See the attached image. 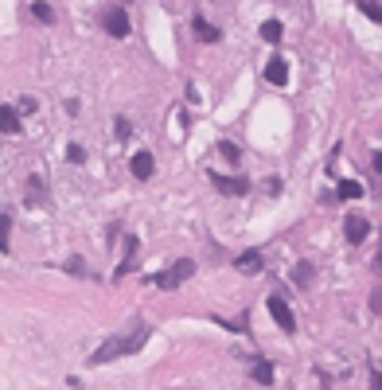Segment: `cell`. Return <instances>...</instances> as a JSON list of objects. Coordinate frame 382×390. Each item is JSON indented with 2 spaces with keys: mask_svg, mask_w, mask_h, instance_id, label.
<instances>
[{
  "mask_svg": "<svg viewBox=\"0 0 382 390\" xmlns=\"http://www.w3.org/2000/svg\"><path fill=\"white\" fill-rule=\"evenodd\" d=\"M148 336H153V324H148V320H133V328H129V332H117V336H109V340L102 343L94 355H90V367H94V363H109V359H121V355L141 352L144 343H148Z\"/></svg>",
  "mask_w": 382,
  "mask_h": 390,
  "instance_id": "1",
  "label": "cell"
},
{
  "mask_svg": "<svg viewBox=\"0 0 382 390\" xmlns=\"http://www.w3.org/2000/svg\"><path fill=\"white\" fill-rule=\"evenodd\" d=\"M191 273H195V262H191V257H179V262H172L168 269L153 273V277H148V285H153V289H179Z\"/></svg>",
  "mask_w": 382,
  "mask_h": 390,
  "instance_id": "2",
  "label": "cell"
},
{
  "mask_svg": "<svg viewBox=\"0 0 382 390\" xmlns=\"http://www.w3.org/2000/svg\"><path fill=\"white\" fill-rule=\"evenodd\" d=\"M102 27H106L109 36L125 39V36H129V12H125V8H117V4H113V8H106V16H102Z\"/></svg>",
  "mask_w": 382,
  "mask_h": 390,
  "instance_id": "3",
  "label": "cell"
},
{
  "mask_svg": "<svg viewBox=\"0 0 382 390\" xmlns=\"http://www.w3.org/2000/svg\"><path fill=\"white\" fill-rule=\"evenodd\" d=\"M269 317L277 320V328H281V332H297V320H293V308H289L285 301H281V292H273V297H269Z\"/></svg>",
  "mask_w": 382,
  "mask_h": 390,
  "instance_id": "4",
  "label": "cell"
},
{
  "mask_svg": "<svg viewBox=\"0 0 382 390\" xmlns=\"http://www.w3.org/2000/svg\"><path fill=\"white\" fill-rule=\"evenodd\" d=\"M211 183H215L223 195H246L250 192V180H246V176H218V172H211Z\"/></svg>",
  "mask_w": 382,
  "mask_h": 390,
  "instance_id": "5",
  "label": "cell"
},
{
  "mask_svg": "<svg viewBox=\"0 0 382 390\" xmlns=\"http://www.w3.org/2000/svg\"><path fill=\"white\" fill-rule=\"evenodd\" d=\"M344 234H347V242H363V238H367L370 234V222L363 219V215H347V222H344Z\"/></svg>",
  "mask_w": 382,
  "mask_h": 390,
  "instance_id": "6",
  "label": "cell"
},
{
  "mask_svg": "<svg viewBox=\"0 0 382 390\" xmlns=\"http://www.w3.org/2000/svg\"><path fill=\"white\" fill-rule=\"evenodd\" d=\"M265 78H269L273 86H285L289 82V62L281 59V55H273V59H269V67H265Z\"/></svg>",
  "mask_w": 382,
  "mask_h": 390,
  "instance_id": "7",
  "label": "cell"
},
{
  "mask_svg": "<svg viewBox=\"0 0 382 390\" xmlns=\"http://www.w3.org/2000/svg\"><path fill=\"white\" fill-rule=\"evenodd\" d=\"M129 168H133V176H137V180H148V176H153V168H156L153 152H137V157L129 160Z\"/></svg>",
  "mask_w": 382,
  "mask_h": 390,
  "instance_id": "8",
  "label": "cell"
},
{
  "mask_svg": "<svg viewBox=\"0 0 382 390\" xmlns=\"http://www.w3.org/2000/svg\"><path fill=\"white\" fill-rule=\"evenodd\" d=\"M24 125H20V110H12V106H0V133H20Z\"/></svg>",
  "mask_w": 382,
  "mask_h": 390,
  "instance_id": "9",
  "label": "cell"
},
{
  "mask_svg": "<svg viewBox=\"0 0 382 390\" xmlns=\"http://www.w3.org/2000/svg\"><path fill=\"white\" fill-rule=\"evenodd\" d=\"M133 269H137V238H125V262H121L117 266V273H113V277H125V273H133Z\"/></svg>",
  "mask_w": 382,
  "mask_h": 390,
  "instance_id": "10",
  "label": "cell"
},
{
  "mask_svg": "<svg viewBox=\"0 0 382 390\" xmlns=\"http://www.w3.org/2000/svg\"><path fill=\"white\" fill-rule=\"evenodd\" d=\"M234 266H238L242 273H262V266H265V262H262V250H246Z\"/></svg>",
  "mask_w": 382,
  "mask_h": 390,
  "instance_id": "11",
  "label": "cell"
},
{
  "mask_svg": "<svg viewBox=\"0 0 382 390\" xmlns=\"http://www.w3.org/2000/svg\"><path fill=\"white\" fill-rule=\"evenodd\" d=\"M191 27H195V36L203 39V43H218V39H223V36H218V27L207 24L203 16H195V20H191Z\"/></svg>",
  "mask_w": 382,
  "mask_h": 390,
  "instance_id": "12",
  "label": "cell"
},
{
  "mask_svg": "<svg viewBox=\"0 0 382 390\" xmlns=\"http://www.w3.org/2000/svg\"><path fill=\"white\" fill-rule=\"evenodd\" d=\"M254 382L273 387V363H269V359H254Z\"/></svg>",
  "mask_w": 382,
  "mask_h": 390,
  "instance_id": "13",
  "label": "cell"
},
{
  "mask_svg": "<svg viewBox=\"0 0 382 390\" xmlns=\"http://www.w3.org/2000/svg\"><path fill=\"white\" fill-rule=\"evenodd\" d=\"M335 195H339V199H359V195H363V183L359 180H339Z\"/></svg>",
  "mask_w": 382,
  "mask_h": 390,
  "instance_id": "14",
  "label": "cell"
},
{
  "mask_svg": "<svg viewBox=\"0 0 382 390\" xmlns=\"http://www.w3.org/2000/svg\"><path fill=\"white\" fill-rule=\"evenodd\" d=\"M281 36H285V32H281V20H265V24H262V39H265V43H281Z\"/></svg>",
  "mask_w": 382,
  "mask_h": 390,
  "instance_id": "15",
  "label": "cell"
},
{
  "mask_svg": "<svg viewBox=\"0 0 382 390\" xmlns=\"http://www.w3.org/2000/svg\"><path fill=\"white\" fill-rule=\"evenodd\" d=\"M32 203H43V180L39 176H32V183H27V207Z\"/></svg>",
  "mask_w": 382,
  "mask_h": 390,
  "instance_id": "16",
  "label": "cell"
},
{
  "mask_svg": "<svg viewBox=\"0 0 382 390\" xmlns=\"http://www.w3.org/2000/svg\"><path fill=\"white\" fill-rule=\"evenodd\" d=\"M359 8H363V16H367V20L382 24V4H374V0H359Z\"/></svg>",
  "mask_w": 382,
  "mask_h": 390,
  "instance_id": "17",
  "label": "cell"
},
{
  "mask_svg": "<svg viewBox=\"0 0 382 390\" xmlns=\"http://www.w3.org/2000/svg\"><path fill=\"white\" fill-rule=\"evenodd\" d=\"M32 12H36V20H43V24H51V20H55L51 4H43V0H36V4H32Z\"/></svg>",
  "mask_w": 382,
  "mask_h": 390,
  "instance_id": "18",
  "label": "cell"
},
{
  "mask_svg": "<svg viewBox=\"0 0 382 390\" xmlns=\"http://www.w3.org/2000/svg\"><path fill=\"white\" fill-rule=\"evenodd\" d=\"M67 160H71V164H86V148L82 145H71V148H67Z\"/></svg>",
  "mask_w": 382,
  "mask_h": 390,
  "instance_id": "19",
  "label": "cell"
},
{
  "mask_svg": "<svg viewBox=\"0 0 382 390\" xmlns=\"http://www.w3.org/2000/svg\"><path fill=\"white\" fill-rule=\"evenodd\" d=\"M8 227H12V222H8V215H0V254L8 250Z\"/></svg>",
  "mask_w": 382,
  "mask_h": 390,
  "instance_id": "20",
  "label": "cell"
},
{
  "mask_svg": "<svg viewBox=\"0 0 382 390\" xmlns=\"http://www.w3.org/2000/svg\"><path fill=\"white\" fill-rule=\"evenodd\" d=\"M218 152H223L227 160H238V145H234V141H223V145H218Z\"/></svg>",
  "mask_w": 382,
  "mask_h": 390,
  "instance_id": "21",
  "label": "cell"
},
{
  "mask_svg": "<svg viewBox=\"0 0 382 390\" xmlns=\"http://www.w3.org/2000/svg\"><path fill=\"white\" fill-rule=\"evenodd\" d=\"M293 277H297V285H304V281L312 277V266H308V262H300V266H297V273H293Z\"/></svg>",
  "mask_w": 382,
  "mask_h": 390,
  "instance_id": "22",
  "label": "cell"
},
{
  "mask_svg": "<svg viewBox=\"0 0 382 390\" xmlns=\"http://www.w3.org/2000/svg\"><path fill=\"white\" fill-rule=\"evenodd\" d=\"M36 110H39L36 98H20V113H36Z\"/></svg>",
  "mask_w": 382,
  "mask_h": 390,
  "instance_id": "23",
  "label": "cell"
},
{
  "mask_svg": "<svg viewBox=\"0 0 382 390\" xmlns=\"http://www.w3.org/2000/svg\"><path fill=\"white\" fill-rule=\"evenodd\" d=\"M117 137H121V141H125V137H133V125L125 122V117H117Z\"/></svg>",
  "mask_w": 382,
  "mask_h": 390,
  "instance_id": "24",
  "label": "cell"
},
{
  "mask_svg": "<svg viewBox=\"0 0 382 390\" xmlns=\"http://www.w3.org/2000/svg\"><path fill=\"white\" fill-rule=\"evenodd\" d=\"M67 269H71V273H86V262H82V257H71V262H67Z\"/></svg>",
  "mask_w": 382,
  "mask_h": 390,
  "instance_id": "25",
  "label": "cell"
},
{
  "mask_svg": "<svg viewBox=\"0 0 382 390\" xmlns=\"http://www.w3.org/2000/svg\"><path fill=\"white\" fill-rule=\"evenodd\" d=\"M370 308H374V312H382V289L370 292Z\"/></svg>",
  "mask_w": 382,
  "mask_h": 390,
  "instance_id": "26",
  "label": "cell"
},
{
  "mask_svg": "<svg viewBox=\"0 0 382 390\" xmlns=\"http://www.w3.org/2000/svg\"><path fill=\"white\" fill-rule=\"evenodd\" d=\"M374 172H382V152H374Z\"/></svg>",
  "mask_w": 382,
  "mask_h": 390,
  "instance_id": "27",
  "label": "cell"
},
{
  "mask_svg": "<svg viewBox=\"0 0 382 390\" xmlns=\"http://www.w3.org/2000/svg\"><path fill=\"white\" fill-rule=\"evenodd\" d=\"M374 269H379V273H382V254H379V262H374Z\"/></svg>",
  "mask_w": 382,
  "mask_h": 390,
  "instance_id": "28",
  "label": "cell"
}]
</instances>
